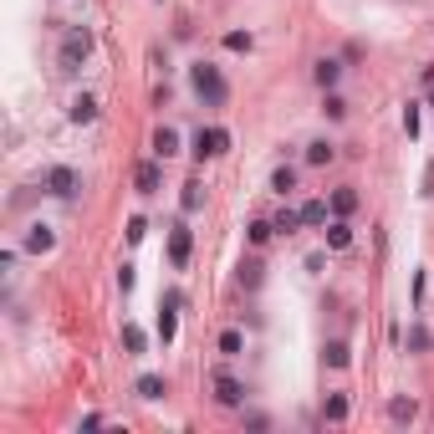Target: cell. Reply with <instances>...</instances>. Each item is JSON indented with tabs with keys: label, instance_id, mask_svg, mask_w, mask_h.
<instances>
[{
	"label": "cell",
	"instance_id": "11",
	"mask_svg": "<svg viewBox=\"0 0 434 434\" xmlns=\"http://www.w3.org/2000/svg\"><path fill=\"white\" fill-rule=\"evenodd\" d=\"M52 246H56L52 225H31V230H26V251H31V255H47Z\"/></svg>",
	"mask_w": 434,
	"mask_h": 434
},
{
	"label": "cell",
	"instance_id": "32",
	"mask_svg": "<svg viewBox=\"0 0 434 434\" xmlns=\"http://www.w3.org/2000/svg\"><path fill=\"white\" fill-rule=\"evenodd\" d=\"M409 347H414V353H424V347H429V332H424V327H409Z\"/></svg>",
	"mask_w": 434,
	"mask_h": 434
},
{
	"label": "cell",
	"instance_id": "3",
	"mask_svg": "<svg viewBox=\"0 0 434 434\" xmlns=\"http://www.w3.org/2000/svg\"><path fill=\"white\" fill-rule=\"evenodd\" d=\"M225 148H230V133H225V128H200V133H194V148H189V154L205 164V159H220Z\"/></svg>",
	"mask_w": 434,
	"mask_h": 434
},
{
	"label": "cell",
	"instance_id": "4",
	"mask_svg": "<svg viewBox=\"0 0 434 434\" xmlns=\"http://www.w3.org/2000/svg\"><path fill=\"white\" fill-rule=\"evenodd\" d=\"M210 383H215V404H225V409H241V404H246V383H241V378H230L225 368H215V378H210Z\"/></svg>",
	"mask_w": 434,
	"mask_h": 434
},
{
	"label": "cell",
	"instance_id": "24",
	"mask_svg": "<svg viewBox=\"0 0 434 434\" xmlns=\"http://www.w3.org/2000/svg\"><path fill=\"white\" fill-rule=\"evenodd\" d=\"M123 347H128V353H143V347H148V337H143V327H133V322H128V327H123Z\"/></svg>",
	"mask_w": 434,
	"mask_h": 434
},
{
	"label": "cell",
	"instance_id": "28",
	"mask_svg": "<svg viewBox=\"0 0 434 434\" xmlns=\"http://www.w3.org/2000/svg\"><path fill=\"white\" fill-rule=\"evenodd\" d=\"M143 235H148V220H143V215H133V220H128V246H138Z\"/></svg>",
	"mask_w": 434,
	"mask_h": 434
},
{
	"label": "cell",
	"instance_id": "22",
	"mask_svg": "<svg viewBox=\"0 0 434 434\" xmlns=\"http://www.w3.org/2000/svg\"><path fill=\"white\" fill-rule=\"evenodd\" d=\"M332 154H337V148H332L327 138H317V143H307V164H317V169H322V164H332Z\"/></svg>",
	"mask_w": 434,
	"mask_h": 434
},
{
	"label": "cell",
	"instance_id": "15",
	"mask_svg": "<svg viewBox=\"0 0 434 434\" xmlns=\"http://www.w3.org/2000/svg\"><path fill=\"white\" fill-rule=\"evenodd\" d=\"M327 205H332L337 220H347V215L358 210V194H353V189H332V200H327Z\"/></svg>",
	"mask_w": 434,
	"mask_h": 434
},
{
	"label": "cell",
	"instance_id": "1",
	"mask_svg": "<svg viewBox=\"0 0 434 434\" xmlns=\"http://www.w3.org/2000/svg\"><path fill=\"white\" fill-rule=\"evenodd\" d=\"M189 82H194V92H200V102H205V107H225L230 82H225V72H220V67H210V61H194V67H189Z\"/></svg>",
	"mask_w": 434,
	"mask_h": 434
},
{
	"label": "cell",
	"instance_id": "19",
	"mask_svg": "<svg viewBox=\"0 0 434 434\" xmlns=\"http://www.w3.org/2000/svg\"><path fill=\"white\" fill-rule=\"evenodd\" d=\"M241 353H246V337L235 332V327H225L220 332V358H241Z\"/></svg>",
	"mask_w": 434,
	"mask_h": 434
},
{
	"label": "cell",
	"instance_id": "14",
	"mask_svg": "<svg viewBox=\"0 0 434 434\" xmlns=\"http://www.w3.org/2000/svg\"><path fill=\"white\" fill-rule=\"evenodd\" d=\"M174 337H179V317H174V301H164V312H159V342L169 347Z\"/></svg>",
	"mask_w": 434,
	"mask_h": 434
},
{
	"label": "cell",
	"instance_id": "31",
	"mask_svg": "<svg viewBox=\"0 0 434 434\" xmlns=\"http://www.w3.org/2000/svg\"><path fill=\"white\" fill-rule=\"evenodd\" d=\"M322 113H327V118H342V113H347V102H342L337 92H327V102H322Z\"/></svg>",
	"mask_w": 434,
	"mask_h": 434
},
{
	"label": "cell",
	"instance_id": "7",
	"mask_svg": "<svg viewBox=\"0 0 434 434\" xmlns=\"http://www.w3.org/2000/svg\"><path fill=\"white\" fill-rule=\"evenodd\" d=\"M414 419H419V404H414V399H404V394H399V399H388V424H399V429H404V424H414Z\"/></svg>",
	"mask_w": 434,
	"mask_h": 434
},
{
	"label": "cell",
	"instance_id": "30",
	"mask_svg": "<svg viewBox=\"0 0 434 434\" xmlns=\"http://www.w3.org/2000/svg\"><path fill=\"white\" fill-rule=\"evenodd\" d=\"M225 47H230V52H251V31H230Z\"/></svg>",
	"mask_w": 434,
	"mask_h": 434
},
{
	"label": "cell",
	"instance_id": "10",
	"mask_svg": "<svg viewBox=\"0 0 434 434\" xmlns=\"http://www.w3.org/2000/svg\"><path fill=\"white\" fill-rule=\"evenodd\" d=\"M337 77H342V67H337V61H332V56H322V61H317V67H312V82L322 87V92H332V87H337Z\"/></svg>",
	"mask_w": 434,
	"mask_h": 434
},
{
	"label": "cell",
	"instance_id": "8",
	"mask_svg": "<svg viewBox=\"0 0 434 434\" xmlns=\"http://www.w3.org/2000/svg\"><path fill=\"white\" fill-rule=\"evenodd\" d=\"M138 194H159V184H164V169H159V159H148V164H138Z\"/></svg>",
	"mask_w": 434,
	"mask_h": 434
},
{
	"label": "cell",
	"instance_id": "29",
	"mask_svg": "<svg viewBox=\"0 0 434 434\" xmlns=\"http://www.w3.org/2000/svg\"><path fill=\"white\" fill-rule=\"evenodd\" d=\"M241 281H246V287H251V291L260 287V260H246V266H241Z\"/></svg>",
	"mask_w": 434,
	"mask_h": 434
},
{
	"label": "cell",
	"instance_id": "20",
	"mask_svg": "<svg viewBox=\"0 0 434 434\" xmlns=\"http://www.w3.org/2000/svg\"><path fill=\"white\" fill-rule=\"evenodd\" d=\"M327 246H332V251H347V246H353V230H347V220H332V225H327Z\"/></svg>",
	"mask_w": 434,
	"mask_h": 434
},
{
	"label": "cell",
	"instance_id": "26",
	"mask_svg": "<svg viewBox=\"0 0 434 434\" xmlns=\"http://www.w3.org/2000/svg\"><path fill=\"white\" fill-rule=\"evenodd\" d=\"M246 235H251V246H271V235H276V225H271V220H255V225H251Z\"/></svg>",
	"mask_w": 434,
	"mask_h": 434
},
{
	"label": "cell",
	"instance_id": "27",
	"mask_svg": "<svg viewBox=\"0 0 434 434\" xmlns=\"http://www.w3.org/2000/svg\"><path fill=\"white\" fill-rule=\"evenodd\" d=\"M404 133L419 138V102H404Z\"/></svg>",
	"mask_w": 434,
	"mask_h": 434
},
{
	"label": "cell",
	"instance_id": "18",
	"mask_svg": "<svg viewBox=\"0 0 434 434\" xmlns=\"http://www.w3.org/2000/svg\"><path fill=\"white\" fill-rule=\"evenodd\" d=\"M271 189H276V194H281V200H287V194H291V189H296V169H291V164H281V169H276V174H271Z\"/></svg>",
	"mask_w": 434,
	"mask_h": 434
},
{
	"label": "cell",
	"instance_id": "21",
	"mask_svg": "<svg viewBox=\"0 0 434 434\" xmlns=\"http://www.w3.org/2000/svg\"><path fill=\"white\" fill-rule=\"evenodd\" d=\"M327 210H332V205L307 200V205H301V225H327Z\"/></svg>",
	"mask_w": 434,
	"mask_h": 434
},
{
	"label": "cell",
	"instance_id": "9",
	"mask_svg": "<svg viewBox=\"0 0 434 434\" xmlns=\"http://www.w3.org/2000/svg\"><path fill=\"white\" fill-rule=\"evenodd\" d=\"M67 118H72L77 128H82V123H92V118H97V97H92V92H77L72 107H67Z\"/></svg>",
	"mask_w": 434,
	"mask_h": 434
},
{
	"label": "cell",
	"instance_id": "23",
	"mask_svg": "<svg viewBox=\"0 0 434 434\" xmlns=\"http://www.w3.org/2000/svg\"><path fill=\"white\" fill-rule=\"evenodd\" d=\"M271 225H276V235H296L301 230V210H281Z\"/></svg>",
	"mask_w": 434,
	"mask_h": 434
},
{
	"label": "cell",
	"instance_id": "12",
	"mask_svg": "<svg viewBox=\"0 0 434 434\" xmlns=\"http://www.w3.org/2000/svg\"><path fill=\"white\" fill-rule=\"evenodd\" d=\"M174 154H179V133H174V128H159V133H154V159H174Z\"/></svg>",
	"mask_w": 434,
	"mask_h": 434
},
{
	"label": "cell",
	"instance_id": "13",
	"mask_svg": "<svg viewBox=\"0 0 434 434\" xmlns=\"http://www.w3.org/2000/svg\"><path fill=\"white\" fill-rule=\"evenodd\" d=\"M179 205H184V215H200V210H205V184H200V179H189L184 194H179Z\"/></svg>",
	"mask_w": 434,
	"mask_h": 434
},
{
	"label": "cell",
	"instance_id": "5",
	"mask_svg": "<svg viewBox=\"0 0 434 434\" xmlns=\"http://www.w3.org/2000/svg\"><path fill=\"white\" fill-rule=\"evenodd\" d=\"M41 184H47V194H56V200H72V194H77V169H67V164H52Z\"/></svg>",
	"mask_w": 434,
	"mask_h": 434
},
{
	"label": "cell",
	"instance_id": "16",
	"mask_svg": "<svg viewBox=\"0 0 434 434\" xmlns=\"http://www.w3.org/2000/svg\"><path fill=\"white\" fill-rule=\"evenodd\" d=\"M133 388H138V399H164V394H169V383H164L159 373H143Z\"/></svg>",
	"mask_w": 434,
	"mask_h": 434
},
{
	"label": "cell",
	"instance_id": "2",
	"mask_svg": "<svg viewBox=\"0 0 434 434\" xmlns=\"http://www.w3.org/2000/svg\"><path fill=\"white\" fill-rule=\"evenodd\" d=\"M87 56H92V31H87V26H72L67 36H61V72H77Z\"/></svg>",
	"mask_w": 434,
	"mask_h": 434
},
{
	"label": "cell",
	"instance_id": "17",
	"mask_svg": "<svg viewBox=\"0 0 434 434\" xmlns=\"http://www.w3.org/2000/svg\"><path fill=\"white\" fill-rule=\"evenodd\" d=\"M322 419H327V424H342V419H347V399H342V394H327V399H322Z\"/></svg>",
	"mask_w": 434,
	"mask_h": 434
},
{
	"label": "cell",
	"instance_id": "6",
	"mask_svg": "<svg viewBox=\"0 0 434 434\" xmlns=\"http://www.w3.org/2000/svg\"><path fill=\"white\" fill-rule=\"evenodd\" d=\"M189 251H194L189 225H184V220H179V225H169V260H174V271H184V266H189Z\"/></svg>",
	"mask_w": 434,
	"mask_h": 434
},
{
	"label": "cell",
	"instance_id": "25",
	"mask_svg": "<svg viewBox=\"0 0 434 434\" xmlns=\"http://www.w3.org/2000/svg\"><path fill=\"white\" fill-rule=\"evenodd\" d=\"M322 363H327V368H347V342H327V347H322Z\"/></svg>",
	"mask_w": 434,
	"mask_h": 434
}]
</instances>
